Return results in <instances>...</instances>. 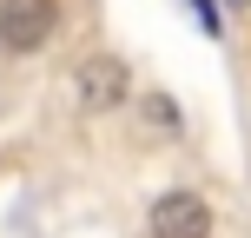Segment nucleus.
Instances as JSON below:
<instances>
[{"mask_svg":"<svg viewBox=\"0 0 251 238\" xmlns=\"http://www.w3.org/2000/svg\"><path fill=\"white\" fill-rule=\"evenodd\" d=\"M60 33V0H0V53L26 60Z\"/></svg>","mask_w":251,"mask_h":238,"instance_id":"nucleus-1","label":"nucleus"},{"mask_svg":"<svg viewBox=\"0 0 251 238\" xmlns=\"http://www.w3.org/2000/svg\"><path fill=\"white\" fill-rule=\"evenodd\" d=\"M146 225H152V238H212V232H218V212H212V199H205V192L172 185V192H159V199H152Z\"/></svg>","mask_w":251,"mask_h":238,"instance_id":"nucleus-2","label":"nucleus"},{"mask_svg":"<svg viewBox=\"0 0 251 238\" xmlns=\"http://www.w3.org/2000/svg\"><path fill=\"white\" fill-rule=\"evenodd\" d=\"M126 93H132V73H126L119 53H86V60H79V73H73L79 113H119Z\"/></svg>","mask_w":251,"mask_h":238,"instance_id":"nucleus-3","label":"nucleus"},{"mask_svg":"<svg viewBox=\"0 0 251 238\" xmlns=\"http://www.w3.org/2000/svg\"><path fill=\"white\" fill-rule=\"evenodd\" d=\"M146 126H159V132H178V106L165 100V93H152V100H146Z\"/></svg>","mask_w":251,"mask_h":238,"instance_id":"nucleus-4","label":"nucleus"},{"mask_svg":"<svg viewBox=\"0 0 251 238\" xmlns=\"http://www.w3.org/2000/svg\"><path fill=\"white\" fill-rule=\"evenodd\" d=\"M192 20H199L205 33H225V7H218V0H192Z\"/></svg>","mask_w":251,"mask_h":238,"instance_id":"nucleus-5","label":"nucleus"},{"mask_svg":"<svg viewBox=\"0 0 251 238\" xmlns=\"http://www.w3.org/2000/svg\"><path fill=\"white\" fill-rule=\"evenodd\" d=\"M225 7H251V0H225Z\"/></svg>","mask_w":251,"mask_h":238,"instance_id":"nucleus-6","label":"nucleus"}]
</instances>
